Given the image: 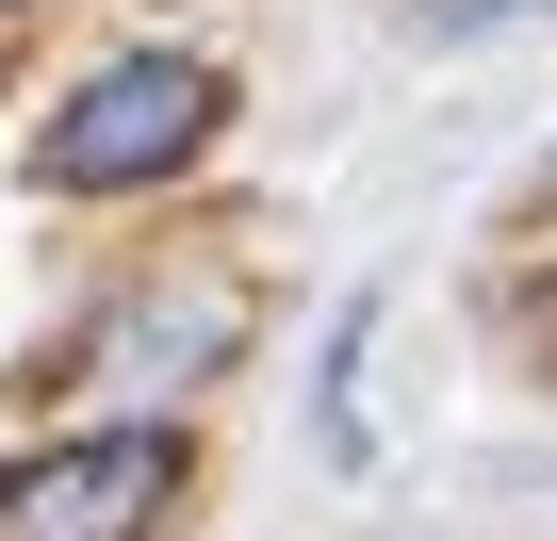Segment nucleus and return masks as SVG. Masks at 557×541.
I'll return each instance as SVG.
<instances>
[{"mask_svg":"<svg viewBox=\"0 0 557 541\" xmlns=\"http://www.w3.org/2000/svg\"><path fill=\"white\" fill-rule=\"evenodd\" d=\"M164 492H181L164 427H83V443L0 459V541H148Z\"/></svg>","mask_w":557,"mask_h":541,"instance_id":"2","label":"nucleus"},{"mask_svg":"<svg viewBox=\"0 0 557 541\" xmlns=\"http://www.w3.org/2000/svg\"><path fill=\"white\" fill-rule=\"evenodd\" d=\"M197 132H213V66L132 50V66H99V83L34 132V181H50V197H132V181H164Z\"/></svg>","mask_w":557,"mask_h":541,"instance_id":"1","label":"nucleus"},{"mask_svg":"<svg viewBox=\"0 0 557 541\" xmlns=\"http://www.w3.org/2000/svg\"><path fill=\"white\" fill-rule=\"evenodd\" d=\"M508 17H541V0H410V34H508Z\"/></svg>","mask_w":557,"mask_h":541,"instance_id":"3","label":"nucleus"}]
</instances>
